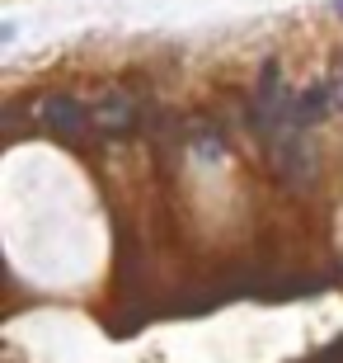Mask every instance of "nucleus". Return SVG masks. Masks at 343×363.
Returning a JSON list of instances; mask_svg holds the SVG:
<instances>
[{"label": "nucleus", "mask_w": 343, "mask_h": 363, "mask_svg": "<svg viewBox=\"0 0 343 363\" xmlns=\"http://www.w3.org/2000/svg\"><path fill=\"white\" fill-rule=\"evenodd\" d=\"M334 10H339V14H343V0H334Z\"/></svg>", "instance_id": "3"}, {"label": "nucleus", "mask_w": 343, "mask_h": 363, "mask_svg": "<svg viewBox=\"0 0 343 363\" xmlns=\"http://www.w3.org/2000/svg\"><path fill=\"white\" fill-rule=\"evenodd\" d=\"M42 123H47L57 137L76 142V137H85V128H90V108L76 104L71 94H52V99H42Z\"/></svg>", "instance_id": "1"}, {"label": "nucleus", "mask_w": 343, "mask_h": 363, "mask_svg": "<svg viewBox=\"0 0 343 363\" xmlns=\"http://www.w3.org/2000/svg\"><path fill=\"white\" fill-rule=\"evenodd\" d=\"M94 118L104 123V128H122V123L132 118V104H127L122 94H108L104 104H99V113H94Z\"/></svg>", "instance_id": "2"}]
</instances>
